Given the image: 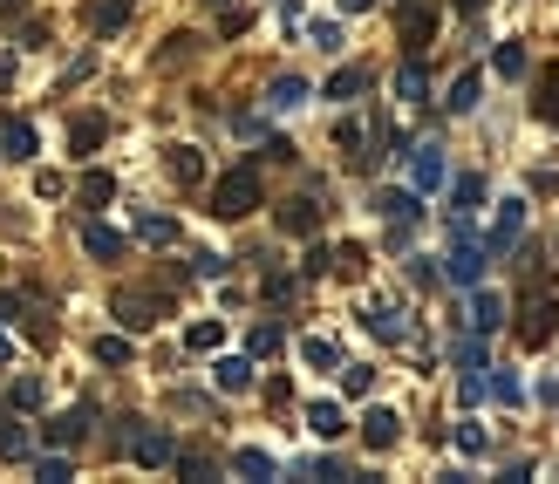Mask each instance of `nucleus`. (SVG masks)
I'll return each instance as SVG.
<instances>
[{
    "mask_svg": "<svg viewBox=\"0 0 559 484\" xmlns=\"http://www.w3.org/2000/svg\"><path fill=\"white\" fill-rule=\"evenodd\" d=\"M396 437H403V416L396 410H369L362 416V444L369 450H396Z\"/></svg>",
    "mask_w": 559,
    "mask_h": 484,
    "instance_id": "nucleus-10",
    "label": "nucleus"
},
{
    "mask_svg": "<svg viewBox=\"0 0 559 484\" xmlns=\"http://www.w3.org/2000/svg\"><path fill=\"white\" fill-rule=\"evenodd\" d=\"M559 335V300H525V321H519V341L525 348H546Z\"/></svg>",
    "mask_w": 559,
    "mask_h": 484,
    "instance_id": "nucleus-4",
    "label": "nucleus"
},
{
    "mask_svg": "<svg viewBox=\"0 0 559 484\" xmlns=\"http://www.w3.org/2000/svg\"><path fill=\"white\" fill-rule=\"evenodd\" d=\"M457 450H464V457H485V430H478V423H457Z\"/></svg>",
    "mask_w": 559,
    "mask_h": 484,
    "instance_id": "nucleus-43",
    "label": "nucleus"
},
{
    "mask_svg": "<svg viewBox=\"0 0 559 484\" xmlns=\"http://www.w3.org/2000/svg\"><path fill=\"white\" fill-rule=\"evenodd\" d=\"M123 21H130V7H123V0H96V7H89V28H96V35H116Z\"/></svg>",
    "mask_w": 559,
    "mask_h": 484,
    "instance_id": "nucleus-28",
    "label": "nucleus"
},
{
    "mask_svg": "<svg viewBox=\"0 0 559 484\" xmlns=\"http://www.w3.org/2000/svg\"><path fill=\"white\" fill-rule=\"evenodd\" d=\"M171 178H178V185H198V178H205V157H198L191 144H178L171 150Z\"/></svg>",
    "mask_w": 559,
    "mask_h": 484,
    "instance_id": "nucleus-30",
    "label": "nucleus"
},
{
    "mask_svg": "<svg viewBox=\"0 0 559 484\" xmlns=\"http://www.w3.org/2000/svg\"><path fill=\"white\" fill-rule=\"evenodd\" d=\"M0 321H21V294H0Z\"/></svg>",
    "mask_w": 559,
    "mask_h": 484,
    "instance_id": "nucleus-49",
    "label": "nucleus"
},
{
    "mask_svg": "<svg viewBox=\"0 0 559 484\" xmlns=\"http://www.w3.org/2000/svg\"><path fill=\"white\" fill-rule=\"evenodd\" d=\"M280 225H287V232H314V225H321V205H314V198H287V205H280Z\"/></svg>",
    "mask_w": 559,
    "mask_h": 484,
    "instance_id": "nucleus-22",
    "label": "nucleus"
},
{
    "mask_svg": "<svg viewBox=\"0 0 559 484\" xmlns=\"http://www.w3.org/2000/svg\"><path fill=\"white\" fill-rule=\"evenodd\" d=\"M341 389H348V396H369V389H375V369H362V362H341Z\"/></svg>",
    "mask_w": 559,
    "mask_h": 484,
    "instance_id": "nucleus-38",
    "label": "nucleus"
},
{
    "mask_svg": "<svg viewBox=\"0 0 559 484\" xmlns=\"http://www.w3.org/2000/svg\"><path fill=\"white\" fill-rule=\"evenodd\" d=\"M7 82H14V55H0V89H7Z\"/></svg>",
    "mask_w": 559,
    "mask_h": 484,
    "instance_id": "nucleus-50",
    "label": "nucleus"
},
{
    "mask_svg": "<svg viewBox=\"0 0 559 484\" xmlns=\"http://www.w3.org/2000/svg\"><path fill=\"white\" fill-rule=\"evenodd\" d=\"M471 328H478V335H498V328H505V294L471 287Z\"/></svg>",
    "mask_w": 559,
    "mask_h": 484,
    "instance_id": "nucleus-9",
    "label": "nucleus"
},
{
    "mask_svg": "<svg viewBox=\"0 0 559 484\" xmlns=\"http://www.w3.org/2000/svg\"><path fill=\"white\" fill-rule=\"evenodd\" d=\"M219 389H225V396L253 389V355H225V362H219Z\"/></svg>",
    "mask_w": 559,
    "mask_h": 484,
    "instance_id": "nucleus-21",
    "label": "nucleus"
},
{
    "mask_svg": "<svg viewBox=\"0 0 559 484\" xmlns=\"http://www.w3.org/2000/svg\"><path fill=\"white\" fill-rule=\"evenodd\" d=\"M35 150H41L35 123H21V116H14V123H0V157H14V164H28Z\"/></svg>",
    "mask_w": 559,
    "mask_h": 484,
    "instance_id": "nucleus-11",
    "label": "nucleus"
},
{
    "mask_svg": "<svg viewBox=\"0 0 559 484\" xmlns=\"http://www.w3.org/2000/svg\"><path fill=\"white\" fill-rule=\"evenodd\" d=\"M430 41H437V7H430V0H403V48L423 55Z\"/></svg>",
    "mask_w": 559,
    "mask_h": 484,
    "instance_id": "nucleus-5",
    "label": "nucleus"
},
{
    "mask_svg": "<svg viewBox=\"0 0 559 484\" xmlns=\"http://www.w3.org/2000/svg\"><path fill=\"white\" fill-rule=\"evenodd\" d=\"M478 89H485V75L478 69H464L457 82H450V96H444V110L450 116H464V110H478Z\"/></svg>",
    "mask_w": 559,
    "mask_h": 484,
    "instance_id": "nucleus-15",
    "label": "nucleus"
},
{
    "mask_svg": "<svg viewBox=\"0 0 559 484\" xmlns=\"http://www.w3.org/2000/svg\"><path fill=\"white\" fill-rule=\"evenodd\" d=\"M82 246H89L96 260H116V253H123V232H110L103 219H82Z\"/></svg>",
    "mask_w": 559,
    "mask_h": 484,
    "instance_id": "nucleus-16",
    "label": "nucleus"
},
{
    "mask_svg": "<svg viewBox=\"0 0 559 484\" xmlns=\"http://www.w3.org/2000/svg\"><path fill=\"white\" fill-rule=\"evenodd\" d=\"M219 341H225V328H219V321H198V328L185 335V348H198V355H212Z\"/></svg>",
    "mask_w": 559,
    "mask_h": 484,
    "instance_id": "nucleus-39",
    "label": "nucleus"
},
{
    "mask_svg": "<svg viewBox=\"0 0 559 484\" xmlns=\"http://www.w3.org/2000/svg\"><path fill=\"white\" fill-rule=\"evenodd\" d=\"M75 198H82V205L96 212V205H110V198H116V178H110V171H82V185H75Z\"/></svg>",
    "mask_w": 559,
    "mask_h": 484,
    "instance_id": "nucleus-20",
    "label": "nucleus"
},
{
    "mask_svg": "<svg viewBox=\"0 0 559 484\" xmlns=\"http://www.w3.org/2000/svg\"><path fill=\"white\" fill-rule=\"evenodd\" d=\"M96 362H110V369H116V362H130V341H123V335H103V341H96Z\"/></svg>",
    "mask_w": 559,
    "mask_h": 484,
    "instance_id": "nucleus-40",
    "label": "nucleus"
},
{
    "mask_svg": "<svg viewBox=\"0 0 559 484\" xmlns=\"http://www.w3.org/2000/svg\"><path fill=\"white\" fill-rule=\"evenodd\" d=\"M307 35H314V48H328V55H335V48H341V28H335V21H314Z\"/></svg>",
    "mask_w": 559,
    "mask_h": 484,
    "instance_id": "nucleus-45",
    "label": "nucleus"
},
{
    "mask_svg": "<svg viewBox=\"0 0 559 484\" xmlns=\"http://www.w3.org/2000/svg\"><path fill=\"white\" fill-rule=\"evenodd\" d=\"M328 266H335V253H328V246H307V260H300V273H328Z\"/></svg>",
    "mask_w": 559,
    "mask_h": 484,
    "instance_id": "nucleus-46",
    "label": "nucleus"
},
{
    "mask_svg": "<svg viewBox=\"0 0 559 484\" xmlns=\"http://www.w3.org/2000/svg\"><path fill=\"white\" fill-rule=\"evenodd\" d=\"M375 212H382V219H396V225H416L423 219V191H382V198H375Z\"/></svg>",
    "mask_w": 559,
    "mask_h": 484,
    "instance_id": "nucleus-13",
    "label": "nucleus"
},
{
    "mask_svg": "<svg viewBox=\"0 0 559 484\" xmlns=\"http://www.w3.org/2000/svg\"><path fill=\"white\" fill-rule=\"evenodd\" d=\"M478 7H485V0H457V14H478Z\"/></svg>",
    "mask_w": 559,
    "mask_h": 484,
    "instance_id": "nucleus-52",
    "label": "nucleus"
},
{
    "mask_svg": "<svg viewBox=\"0 0 559 484\" xmlns=\"http://www.w3.org/2000/svg\"><path fill=\"white\" fill-rule=\"evenodd\" d=\"M294 294V273H280V266H266V300H287Z\"/></svg>",
    "mask_w": 559,
    "mask_h": 484,
    "instance_id": "nucleus-44",
    "label": "nucleus"
},
{
    "mask_svg": "<svg viewBox=\"0 0 559 484\" xmlns=\"http://www.w3.org/2000/svg\"><path fill=\"white\" fill-rule=\"evenodd\" d=\"M307 430H314L321 444H335L341 430H348V423H341V403H307Z\"/></svg>",
    "mask_w": 559,
    "mask_h": 484,
    "instance_id": "nucleus-17",
    "label": "nucleus"
},
{
    "mask_svg": "<svg viewBox=\"0 0 559 484\" xmlns=\"http://www.w3.org/2000/svg\"><path fill=\"white\" fill-rule=\"evenodd\" d=\"M69 144H75V157H89V150L103 144V116H75V123H69Z\"/></svg>",
    "mask_w": 559,
    "mask_h": 484,
    "instance_id": "nucleus-29",
    "label": "nucleus"
},
{
    "mask_svg": "<svg viewBox=\"0 0 559 484\" xmlns=\"http://www.w3.org/2000/svg\"><path fill=\"white\" fill-rule=\"evenodd\" d=\"M89 416H96V410H89V403H75V410L48 416V444H55V450H75V444H82V437H89Z\"/></svg>",
    "mask_w": 559,
    "mask_h": 484,
    "instance_id": "nucleus-8",
    "label": "nucleus"
},
{
    "mask_svg": "<svg viewBox=\"0 0 559 484\" xmlns=\"http://www.w3.org/2000/svg\"><path fill=\"white\" fill-rule=\"evenodd\" d=\"M116 321H123L130 335H144L150 321H157V300L150 294H116Z\"/></svg>",
    "mask_w": 559,
    "mask_h": 484,
    "instance_id": "nucleus-14",
    "label": "nucleus"
},
{
    "mask_svg": "<svg viewBox=\"0 0 559 484\" xmlns=\"http://www.w3.org/2000/svg\"><path fill=\"white\" fill-rule=\"evenodd\" d=\"M485 246H471V232H450V260H444V273L457 280V287H478L485 280Z\"/></svg>",
    "mask_w": 559,
    "mask_h": 484,
    "instance_id": "nucleus-3",
    "label": "nucleus"
},
{
    "mask_svg": "<svg viewBox=\"0 0 559 484\" xmlns=\"http://www.w3.org/2000/svg\"><path fill=\"white\" fill-rule=\"evenodd\" d=\"M212 7H232V0H212Z\"/></svg>",
    "mask_w": 559,
    "mask_h": 484,
    "instance_id": "nucleus-54",
    "label": "nucleus"
},
{
    "mask_svg": "<svg viewBox=\"0 0 559 484\" xmlns=\"http://www.w3.org/2000/svg\"><path fill=\"white\" fill-rule=\"evenodd\" d=\"M450 362H457V375L485 369V335H478V328H471V335H457V341H450Z\"/></svg>",
    "mask_w": 559,
    "mask_h": 484,
    "instance_id": "nucleus-19",
    "label": "nucleus"
},
{
    "mask_svg": "<svg viewBox=\"0 0 559 484\" xmlns=\"http://www.w3.org/2000/svg\"><path fill=\"white\" fill-rule=\"evenodd\" d=\"M532 110L546 116V123H559V69L539 75V96H532Z\"/></svg>",
    "mask_w": 559,
    "mask_h": 484,
    "instance_id": "nucleus-33",
    "label": "nucleus"
},
{
    "mask_svg": "<svg viewBox=\"0 0 559 484\" xmlns=\"http://www.w3.org/2000/svg\"><path fill=\"white\" fill-rule=\"evenodd\" d=\"M137 239H144V246H178V219H164V212H144V219H137Z\"/></svg>",
    "mask_w": 559,
    "mask_h": 484,
    "instance_id": "nucleus-23",
    "label": "nucleus"
},
{
    "mask_svg": "<svg viewBox=\"0 0 559 484\" xmlns=\"http://www.w3.org/2000/svg\"><path fill=\"white\" fill-rule=\"evenodd\" d=\"M450 205H457V212H464V219H471V212H478V205H485V178H478V171H464V178H457V185H450Z\"/></svg>",
    "mask_w": 559,
    "mask_h": 484,
    "instance_id": "nucleus-26",
    "label": "nucleus"
},
{
    "mask_svg": "<svg viewBox=\"0 0 559 484\" xmlns=\"http://www.w3.org/2000/svg\"><path fill=\"white\" fill-rule=\"evenodd\" d=\"M28 450H35V437H28V423H7V416H0V457L28 464Z\"/></svg>",
    "mask_w": 559,
    "mask_h": 484,
    "instance_id": "nucleus-27",
    "label": "nucleus"
},
{
    "mask_svg": "<svg viewBox=\"0 0 559 484\" xmlns=\"http://www.w3.org/2000/svg\"><path fill=\"white\" fill-rule=\"evenodd\" d=\"M130 457H137L144 471H164V464L178 457V444H171V430H164V423H137V430H130Z\"/></svg>",
    "mask_w": 559,
    "mask_h": 484,
    "instance_id": "nucleus-2",
    "label": "nucleus"
},
{
    "mask_svg": "<svg viewBox=\"0 0 559 484\" xmlns=\"http://www.w3.org/2000/svg\"><path fill=\"white\" fill-rule=\"evenodd\" d=\"M232 471H239V478H273V471H280V464H273V457H266V450H239V457H232Z\"/></svg>",
    "mask_w": 559,
    "mask_h": 484,
    "instance_id": "nucleus-32",
    "label": "nucleus"
},
{
    "mask_svg": "<svg viewBox=\"0 0 559 484\" xmlns=\"http://www.w3.org/2000/svg\"><path fill=\"white\" fill-rule=\"evenodd\" d=\"M444 178H450L444 144H410V185H416V191H437Z\"/></svg>",
    "mask_w": 559,
    "mask_h": 484,
    "instance_id": "nucleus-6",
    "label": "nucleus"
},
{
    "mask_svg": "<svg viewBox=\"0 0 559 484\" xmlns=\"http://www.w3.org/2000/svg\"><path fill=\"white\" fill-rule=\"evenodd\" d=\"M191 273L198 280H225V253H191Z\"/></svg>",
    "mask_w": 559,
    "mask_h": 484,
    "instance_id": "nucleus-41",
    "label": "nucleus"
},
{
    "mask_svg": "<svg viewBox=\"0 0 559 484\" xmlns=\"http://www.w3.org/2000/svg\"><path fill=\"white\" fill-rule=\"evenodd\" d=\"M300 355H307V362H314V369H341L335 341H321V335H307V341H300Z\"/></svg>",
    "mask_w": 559,
    "mask_h": 484,
    "instance_id": "nucleus-36",
    "label": "nucleus"
},
{
    "mask_svg": "<svg viewBox=\"0 0 559 484\" xmlns=\"http://www.w3.org/2000/svg\"><path fill=\"white\" fill-rule=\"evenodd\" d=\"M362 89H369V69H335V82H328V96H335V103H355Z\"/></svg>",
    "mask_w": 559,
    "mask_h": 484,
    "instance_id": "nucleus-31",
    "label": "nucleus"
},
{
    "mask_svg": "<svg viewBox=\"0 0 559 484\" xmlns=\"http://www.w3.org/2000/svg\"><path fill=\"white\" fill-rule=\"evenodd\" d=\"M362 328H369L375 341H403V335H410V321H403V307H389V300H375L369 314H362Z\"/></svg>",
    "mask_w": 559,
    "mask_h": 484,
    "instance_id": "nucleus-12",
    "label": "nucleus"
},
{
    "mask_svg": "<svg viewBox=\"0 0 559 484\" xmlns=\"http://www.w3.org/2000/svg\"><path fill=\"white\" fill-rule=\"evenodd\" d=\"M307 96H314V89H307V82H300V75H280V82H273V89H266V103H273V110H300V103H307Z\"/></svg>",
    "mask_w": 559,
    "mask_h": 484,
    "instance_id": "nucleus-25",
    "label": "nucleus"
},
{
    "mask_svg": "<svg viewBox=\"0 0 559 484\" xmlns=\"http://www.w3.org/2000/svg\"><path fill=\"white\" fill-rule=\"evenodd\" d=\"M41 396H48V389H41L35 375H21V382L7 389V403H14V410H41Z\"/></svg>",
    "mask_w": 559,
    "mask_h": 484,
    "instance_id": "nucleus-37",
    "label": "nucleus"
},
{
    "mask_svg": "<svg viewBox=\"0 0 559 484\" xmlns=\"http://www.w3.org/2000/svg\"><path fill=\"white\" fill-rule=\"evenodd\" d=\"M423 89H430V69H423V55H410V62L396 69V96H403V103H423Z\"/></svg>",
    "mask_w": 559,
    "mask_h": 484,
    "instance_id": "nucleus-18",
    "label": "nucleus"
},
{
    "mask_svg": "<svg viewBox=\"0 0 559 484\" xmlns=\"http://www.w3.org/2000/svg\"><path fill=\"white\" fill-rule=\"evenodd\" d=\"M253 205H260V171H253V164L225 171L219 185H212V212H219V219H246Z\"/></svg>",
    "mask_w": 559,
    "mask_h": 484,
    "instance_id": "nucleus-1",
    "label": "nucleus"
},
{
    "mask_svg": "<svg viewBox=\"0 0 559 484\" xmlns=\"http://www.w3.org/2000/svg\"><path fill=\"white\" fill-rule=\"evenodd\" d=\"M280 341H287V328H280V321H260V328L246 335V355H253V362H266V355H280Z\"/></svg>",
    "mask_w": 559,
    "mask_h": 484,
    "instance_id": "nucleus-24",
    "label": "nucleus"
},
{
    "mask_svg": "<svg viewBox=\"0 0 559 484\" xmlns=\"http://www.w3.org/2000/svg\"><path fill=\"white\" fill-rule=\"evenodd\" d=\"M491 396H498V403H525V382L519 375H491Z\"/></svg>",
    "mask_w": 559,
    "mask_h": 484,
    "instance_id": "nucleus-42",
    "label": "nucleus"
},
{
    "mask_svg": "<svg viewBox=\"0 0 559 484\" xmlns=\"http://www.w3.org/2000/svg\"><path fill=\"white\" fill-rule=\"evenodd\" d=\"M519 232H525V198H505V205H498V225H491V239H485V253H512Z\"/></svg>",
    "mask_w": 559,
    "mask_h": 484,
    "instance_id": "nucleus-7",
    "label": "nucleus"
},
{
    "mask_svg": "<svg viewBox=\"0 0 559 484\" xmlns=\"http://www.w3.org/2000/svg\"><path fill=\"white\" fill-rule=\"evenodd\" d=\"M491 69L505 75V82H519V75H525V48H519V41H498V55H491Z\"/></svg>",
    "mask_w": 559,
    "mask_h": 484,
    "instance_id": "nucleus-34",
    "label": "nucleus"
},
{
    "mask_svg": "<svg viewBox=\"0 0 559 484\" xmlns=\"http://www.w3.org/2000/svg\"><path fill=\"white\" fill-rule=\"evenodd\" d=\"M28 464H35V478H41V484H69V478H75L62 450H55V457H28Z\"/></svg>",
    "mask_w": 559,
    "mask_h": 484,
    "instance_id": "nucleus-35",
    "label": "nucleus"
},
{
    "mask_svg": "<svg viewBox=\"0 0 559 484\" xmlns=\"http://www.w3.org/2000/svg\"><path fill=\"white\" fill-rule=\"evenodd\" d=\"M362 7H375V0H341V14H362Z\"/></svg>",
    "mask_w": 559,
    "mask_h": 484,
    "instance_id": "nucleus-51",
    "label": "nucleus"
},
{
    "mask_svg": "<svg viewBox=\"0 0 559 484\" xmlns=\"http://www.w3.org/2000/svg\"><path fill=\"white\" fill-rule=\"evenodd\" d=\"M0 362H7V335H0Z\"/></svg>",
    "mask_w": 559,
    "mask_h": 484,
    "instance_id": "nucleus-53",
    "label": "nucleus"
},
{
    "mask_svg": "<svg viewBox=\"0 0 559 484\" xmlns=\"http://www.w3.org/2000/svg\"><path fill=\"white\" fill-rule=\"evenodd\" d=\"M335 266H341V273H362V266H369V253H362V246H341Z\"/></svg>",
    "mask_w": 559,
    "mask_h": 484,
    "instance_id": "nucleus-47",
    "label": "nucleus"
},
{
    "mask_svg": "<svg viewBox=\"0 0 559 484\" xmlns=\"http://www.w3.org/2000/svg\"><path fill=\"white\" fill-rule=\"evenodd\" d=\"M260 157H266V164H287V157H294V144H287V137H266Z\"/></svg>",
    "mask_w": 559,
    "mask_h": 484,
    "instance_id": "nucleus-48",
    "label": "nucleus"
}]
</instances>
